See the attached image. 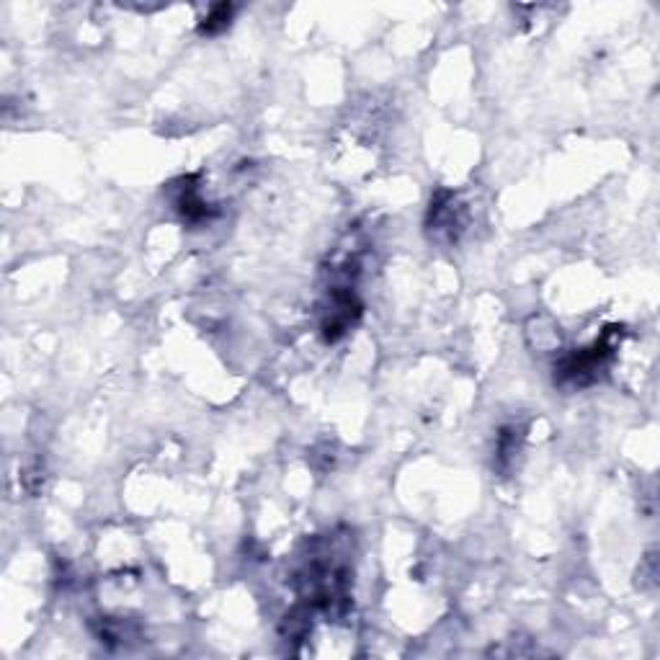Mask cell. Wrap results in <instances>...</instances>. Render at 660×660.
<instances>
[{"label": "cell", "mask_w": 660, "mask_h": 660, "mask_svg": "<svg viewBox=\"0 0 660 660\" xmlns=\"http://www.w3.org/2000/svg\"><path fill=\"white\" fill-rule=\"evenodd\" d=\"M612 341L609 336H604L601 341H596L593 346L581 351H573V354L563 356V359L557 361L555 367V379L560 385H570V387H586L591 382L599 379V374L604 372L609 359H612Z\"/></svg>", "instance_id": "obj_1"}, {"label": "cell", "mask_w": 660, "mask_h": 660, "mask_svg": "<svg viewBox=\"0 0 660 660\" xmlns=\"http://www.w3.org/2000/svg\"><path fill=\"white\" fill-rule=\"evenodd\" d=\"M361 318V302L356 300L354 289L349 284H343V287H330L328 289V302H325V312H323V323H320V330H323L325 341L336 343L341 341Z\"/></svg>", "instance_id": "obj_2"}, {"label": "cell", "mask_w": 660, "mask_h": 660, "mask_svg": "<svg viewBox=\"0 0 660 660\" xmlns=\"http://www.w3.org/2000/svg\"><path fill=\"white\" fill-rule=\"evenodd\" d=\"M426 225L428 233L434 235L436 240L454 243L467 225L465 204L459 202V196L454 194V191H439V194L431 199Z\"/></svg>", "instance_id": "obj_3"}, {"label": "cell", "mask_w": 660, "mask_h": 660, "mask_svg": "<svg viewBox=\"0 0 660 660\" xmlns=\"http://www.w3.org/2000/svg\"><path fill=\"white\" fill-rule=\"evenodd\" d=\"M191 181H194V178H184V186L178 189L176 209L184 214V220H189V222L207 220V217H209V204L204 202L202 194H199V189H196V186H191Z\"/></svg>", "instance_id": "obj_4"}, {"label": "cell", "mask_w": 660, "mask_h": 660, "mask_svg": "<svg viewBox=\"0 0 660 660\" xmlns=\"http://www.w3.org/2000/svg\"><path fill=\"white\" fill-rule=\"evenodd\" d=\"M521 439H524V434H521L519 426L501 428V434H498V449H495V452H498V465H501V470L511 467L516 454L521 452Z\"/></svg>", "instance_id": "obj_5"}, {"label": "cell", "mask_w": 660, "mask_h": 660, "mask_svg": "<svg viewBox=\"0 0 660 660\" xmlns=\"http://www.w3.org/2000/svg\"><path fill=\"white\" fill-rule=\"evenodd\" d=\"M233 13H235V8L230 6V3H220V6H212V8H209L207 16H204L202 24H199V31H202V34H207V37H217V34H222V31L230 26V21H233Z\"/></svg>", "instance_id": "obj_6"}]
</instances>
